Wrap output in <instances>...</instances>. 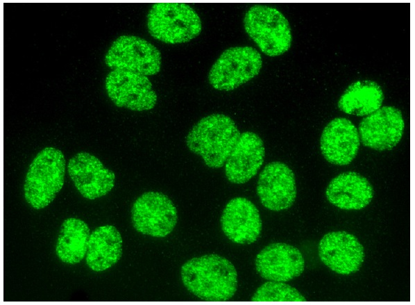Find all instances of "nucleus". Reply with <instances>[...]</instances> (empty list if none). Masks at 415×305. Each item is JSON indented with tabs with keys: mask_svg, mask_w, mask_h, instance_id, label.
I'll use <instances>...</instances> for the list:
<instances>
[{
	"mask_svg": "<svg viewBox=\"0 0 415 305\" xmlns=\"http://www.w3.org/2000/svg\"><path fill=\"white\" fill-rule=\"evenodd\" d=\"M360 145L357 129L349 119L337 117L324 128L320 148L324 158L330 163L345 165L356 156Z\"/></svg>",
	"mask_w": 415,
	"mask_h": 305,
	"instance_id": "nucleus-17",
	"label": "nucleus"
},
{
	"mask_svg": "<svg viewBox=\"0 0 415 305\" xmlns=\"http://www.w3.org/2000/svg\"><path fill=\"white\" fill-rule=\"evenodd\" d=\"M147 28L155 39L176 44L190 41L202 29L201 19L189 5L177 2H158L147 15Z\"/></svg>",
	"mask_w": 415,
	"mask_h": 305,
	"instance_id": "nucleus-4",
	"label": "nucleus"
},
{
	"mask_svg": "<svg viewBox=\"0 0 415 305\" xmlns=\"http://www.w3.org/2000/svg\"><path fill=\"white\" fill-rule=\"evenodd\" d=\"M223 232L231 241L251 244L262 231V220L257 207L245 197H235L226 205L221 216Z\"/></svg>",
	"mask_w": 415,
	"mask_h": 305,
	"instance_id": "nucleus-15",
	"label": "nucleus"
},
{
	"mask_svg": "<svg viewBox=\"0 0 415 305\" xmlns=\"http://www.w3.org/2000/svg\"><path fill=\"white\" fill-rule=\"evenodd\" d=\"M121 255V236L114 226H101L91 233L85 260L92 270L101 272L110 268Z\"/></svg>",
	"mask_w": 415,
	"mask_h": 305,
	"instance_id": "nucleus-19",
	"label": "nucleus"
},
{
	"mask_svg": "<svg viewBox=\"0 0 415 305\" xmlns=\"http://www.w3.org/2000/svg\"><path fill=\"white\" fill-rule=\"evenodd\" d=\"M264 155V143L257 134L242 133L224 164L227 179L236 184L248 181L262 165Z\"/></svg>",
	"mask_w": 415,
	"mask_h": 305,
	"instance_id": "nucleus-16",
	"label": "nucleus"
},
{
	"mask_svg": "<svg viewBox=\"0 0 415 305\" xmlns=\"http://www.w3.org/2000/svg\"><path fill=\"white\" fill-rule=\"evenodd\" d=\"M66 160L62 152L54 147H46L33 160L26 173L24 195L33 208L47 206L62 189L65 175Z\"/></svg>",
	"mask_w": 415,
	"mask_h": 305,
	"instance_id": "nucleus-3",
	"label": "nucleus"
},
{
	"mask_svg": "<svg viewBox=\"0 0 415 305\" xmlns=\"http://www.w3.org/2000/svg\"><path fill=\"white\" fill-rule=\"evenodd\" d=\"M67 170L76 189L89 199L105 195L115 186V173L87 152H79L72 156Z\"/></svg>",
	"mask_w": 415,
	"mask_h": 305,
	"instance_id": "nucleus-11",
	"label": "nucleus"
},
{
	"mask_svg": "<svg viewBox=\"0 0 415 305\" xmlns=\"http://www.w3.org/2000/svg\"><path fill=\"white\" fill-rule=\"evenodd\" d=\"M257 194L266 208L279 211L292 206L296 197L295 177L285 163L267 164L259 175Z\"/></svg>",
	"mask_w": 415,
	"mask_h": 305,
	"instance_id": "nucleus-12",
	"label": "nucleus"
},
{
	"mask_svg": "<svg viewBox=\"0 0 415 305\" xmlns=\"http://www.w3.org/2000/svg\"><path fill=\"white\" fill-rule=\"evenodd\" d=\"M255 265L262 277L269 281H287L302 274L305 261L297 248L288 244L275 242L260 252Z\"/></svg>",
	"mask_w": 415,
	"mask_h": 305,
	"instance_id": "nucleus-14",
	"label": "nucleus"
},
{
	"mask_svg": "<svg viewBox=\"0 0 415 305\" xmlns=\"http://www.w3.org/2000/svg\"><path fill=\"white\" fill-rule=\"evenodd\" d=\"M261 54L251 47L225 50L212 66L208 81L216 90L230 91L257 76L262 67Z\"/></svg>",
	"mask_w": 415,
	"mask_h": 305,
	"instance_id": "nucleus-6",
	"label": "nucleus"
},
{
	"mask_svg": "<svg viewBox=\"0 0 415 305\" xmlns=\"http://www.w3.org/2000/svg\"><path fill=\"white\" fill-rule=\"evenodd\" d=\"M383 99L382 90L377 83L370 80L357 81L342 94L338 107L347 114L369 115L381 107Z\"/></svg>",
	"mask_w": 415,
	"mask_h": 305,
	"instance_id": "nucleus-21",
	"label": "nucleus"
},
{
	"mask_svg": "<svg viewBox=\"0 0 415 305\" xmlns=\"http://www.w3.org/2000/svg\"><path fill=\"white\" fill-rule=\"evenodd\" d=\"M251 300L259 302H305L306 299L296 288L282 281H269L257 289Z\"/></svg>",
	"mask_w": 415,
	"mask_h": 305,
	"instance_id": "nucleus-22",
	"label": "nucleus"
},
{
	"mask_svg": "<svg viewBox=\"0 0 415 305\" xmlns=\"http://www.w3.org/2000/svg\"><path fill=\"white\" fill-rule=\"evenodd\" d=\"M90 230L82 220L70 217L62 224L56 245L58 258L68 264L80 263L86 256Z\"/></svg>",
	"mask_w": 415,
	"mask_h": 305,
	"instance_id": "nucleus-20",
	"label": "nucleus"
},
{
	"mask_svg": "<svg viewBox=\"0 0 415 305\" xmlns=\"http://www.w3.org/2000/svg\"><path fill=\"white\" fill-rule=\"evenodd\" d=\"M319 255L325 265L340 274L357 271L364 259L363 246L355 236L346 231L325 234L319 242Z\"/></svg>",
	"mask_w": 415,
	"mask_h": 305,
	"instance_id": "nucleus-13",
	"label": "nucleus"
},
{
	"mask_svg": "<svg viewBox=\"0 0 415 305\" xmlns=\"http://www.w3.org/2000/svg\"><path fill=\"white\" fill-rule=\"evenodd\" d=\"M177 220L176 206L167 195L159 192L143 193L131 208V220L135 230L153 237L169 235Z\"/></svg>",
	"mask_w": 415,
	"mask_h": 305,
	"instance_id": "nucleus-8",
	"label": "nucleus"
},
{
	"mask_svg": "<svg viewBox=\"0 0 415 305\" xmlns=\"http://www.w3.org/2000/svg\"><path fill=\"white\" fill-rule=\"evenodd\" d=\"M244 26L246 33L267 56L281 55L291 47L292 37L288 20L275 8L253 6L244 15Z\"/></svg>",
	"mask_w": 415,
	"mask_h": 305,
	"instance_id": "nucleus-5",
	"label": "nucleus"
},
{
	"mask_svg": "<svg viewBox=\"0 0 415 305\" xmlns=\"http://www.w3.org/2000/svg\"><path fill=\"white\" fill-rule=\"evenodd\" d=\"M180 274L187 289L204 301L226 302L237 291L235 266L215 254L187 261L183 265Z\"/></svg>",
	"mask_w": 415,
	"mask_h": 305,
	"instance_id": "nucleus-1",
	"label": "nucleus"
},
{
	"mask_svg": "<svg viewBox=\"0 0 415 305\" xmlns=\"http://www.w3.org/2000/svg\"><path fill=\"white\" fill-rule=\"evenodd\" d=\"M240 132L235 122L223 114H212L201 119L189 131L186 145L212 168L224 165L237 143Z\"/></svg>",
	"mask_w": 415,
	"mask_h": 305,
	"instance_id": "nucleus-2",
	"label": "nucleus"
},
{
	"mask_svg": "<svg viewBox=\"0 0 415 305\" xmlns=\"http://www.w3.org/2000/svg\"><path fill=\"white\" fill-rule=\"evenodd\" d=\"M328 200L335 206L346 210H358L366 207L373 197L369 181L358 173L348 172L339 174L328 184Z\"/></svg>",
	"mask_w": 415,
	"mask_h": 305,
	"instance_id": "nucleus-18",
	"label": "nucleus"
},
{
	"mask_svg": "<svg viewBox=\"0 0 415 305\" xmlns=\"http://www.w3.org/2000/svg\"><path fill=\"white\" fill-rule=\"evenodd\" d=\"M105 63L113 69L128 70L147 76L160 72L161 54L146 40L135 35H124L112 43L105 53Z\"/></svg>",
	"mask_w": 415,
	"mask_h": 305,
	"instance_id": "nucleus-7",
	"label": "nucleus"
},
{
	"mask_svg": "<svg viewBox=\"0 0 415 305\" xmlns=\"http://www.w3.org/2000/svg\"><path fill=\"white\" fill-rule=\"evenodd\" d=\"M405 122L401 111L393 106H382L359 123L358 133L362 144L384 151L393 149L400 140Z\"/></svg>",
	"mask_w": 415,
	"mask_h": 305,
	"instance_id": "nucleus-10",
	"label": "nucleus"
},
{
	"mask_svg": "<svg viewBox=\"0 0 415 305\" xmlns=\"http://www.w3.org/2000/svg\"><path fill=\"white\" fill-rule=\"evenodd\" d=\"M105 87L109 98L118 107L148 110L157 101V94L148 77L137 72L114 69L107 75Z\"/></svg>",
	"mask_w": 415,
	"mask_h": 305,
	"instance_id": "nucleus-9",
	"label": "nucleus"
}]
</instances>
